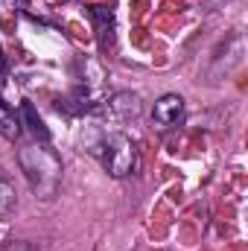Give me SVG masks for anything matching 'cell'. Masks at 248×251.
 Here are the masks:
<instances>
[{"mask_svg":"<svg viewBox=\"0 0 248 251\" xmlns=\"http://www.w3.org/2000/svg\"><path fill=\"white\" fill-rule=\"evenodd\" d=\"M18 164H21V173L26 176L29 187L38 199H53L59 193V187H62V158L47 146V140L21 146Z\"/></svg>","mask_w":248,"mask_h":251,"instance_id":"cell-1","label":"cell"},{"mask_svg":"<svg viewBox=\"0 0 248 251\" xmlns=\"http://www.w3.org/2000/svg\"><path fill=\"white\" fill-rule=\"evenodd\" d=\"M97 155H99V161H102V167L111 178H128L137 170V146L123 131L102 134Z\"/></svg>","mask_w":248,"mask_h":251,"instance_id":"cell-2","label":"cell"},{"mask_svg":"<svg viewBox=\"0 0 248 251\" xmlns=\"http://www.w3.org/2000/svg\"><path fill=\"white\" fill-rule=\"evenodd\" d=\"M152 120H155L158 128H175L184 120V100L178 94H164L161 100H155Z\"/></svg>","mask_w":248,"mask_h":251,"instance_id":"cell-3","label":"cell"},{"mask_svg":"<svg viewBox=\"0 0 248 251\" xmlns=\"http://www.w3.org/2000/svg\"><path fill=\"white\" fill-rule=\"evenodd\" d=\"M108 111H111L114 117H120V120H131V117L140 114V97L131 94V91H120V94L111 97Z\"/></svg>","mask_w":248,"mask_h":251,"instance_id":"cell-4","label":"cell"},{"mask_svg":"<svg viewBox=\"0 0 248 251\" xmlns=\"http://www.w3.org/2000/svg\"><path fill=\"white\" fill-rule=\"evenodd\" d=\"M0 137H6V140H18L21 137V117L3 102H0Z\"/></svg>","mask_w":248,"mask_h":251,"instance_id":"cell-5","label":"cell"},{"mask_svg":"<svg viewBox=\"0 0 248 251\" xmlns=\"http://www.w3.org/2000/svg\"><path fill=\"white\" fill-rule=\"evenodd\" d=\"M21 114H24V120L29 123V131H32L35 137H41V140H50V131L44 128L41 117H35V111H32V105H29V102H24V105H21ZM24 120H21V123H24Z\"/></svg>","mask_w":248,"mask_h":251,"instance_id":"cell-6","label":"cell"},{"mask_svg":"<svg viewBox=\"0 0 248 251\" xmlns=\"http://www.w3.org/2000/svg\"><path fill=\"white\" fill-rule=\"evenodd\" d=\"M15 207V187L0 176V216H6Z\"/></svg>","mask_w":248,"mask_h":251,"instance_id":"cell-7","label":"cell"}]
</instances>
